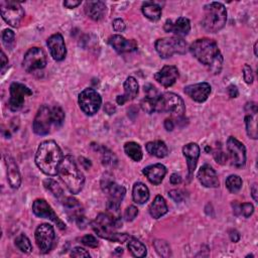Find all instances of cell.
<instances>
[{
    "instance_id": "obj_1",
    "label": "cell",
    "mask_w": 258,
    "mask_h": 258,
    "mask_svg": "<svg viewBox=\"0 0 258 258\" xmlns=\"http://www.w3.org/2000/svg\"><path fill=\"white\" fill-rule=\"evenodd\" d=\"M190 52L212 74L221 73L224 60L215 41L210 39L197 40L191 44Z\"/></svg>"
},
{
    "instance_id": "obj_2",
    "label": "cell",
    "mask_w": 258,
    "mask_h": 258,
    "mask_svg": "<svg viewBox=\"0 0 258 258\" xmlns=\"http://www.w3.org/2000/svg\"><path fill=\"white\" fill-rule=\"evenodd\" d=\"M64 158L63 151L54 140H45L40 144L36 153V164L46 175H56Z\"/></svg>"
},
{
    "instance_id": "obj_3",
    "label": "cell",
    "mask_w": 258,
    "mask_h": 258,
    "mask_svg": "<svg viewBox=\"0 0 258 258\" xmlns=\"http://www.w3.org/2000/svg\"><path fill=\"white\" fill-rule=\"evenodd\" d=\"M58 174L73 195H77L83 190L85 184L84 174L79 170L76 161L71 155L63 158Z\"/></svg>"
},
{
    "instance_id": "obj_4",
    "label": "cell",
    "mask_w": 258,
    "mask_h": 258,
    "mask_svg": "<svg viewBox=\"0 0 258 258\" xmlns=\"http://www.w3.org/2000/svg\"><path fill=\"white\" fill-rule=\"evenodd\" d=\"M91 226L92 229L99 237L112 242L124 243V242H127L132 237L126 233H117L115 218L108 214H99L95 219V221L91 223Z\"/></svg>"
},
{
    "instance_id": "obj_5",
    "label": "cell",
    "mask_w": 258,
    "mask_h": 258,
    "mask_svg": "<svg viewBox=\"0 0 258 258\" xmlns=\"http://www.w3.org/2000/svg\"><path fill=\"white\" fill-rule=\"evenodd\" d=\"M227 22V10L220 2H211L204 6L203 27L212 34L220 31Z\"/></svg>"
},
{
    "instance_id": "obj_6",
    "label": "cell",
    "mask_w": 258,
    "mask_h": 258,
    "mask_svg": "<svg viewBox=\"0 0 258 258\" xmlns=\"http://www.w3.org/2000/svg\"><path fill=\"white\" fill-rule=\"evenodd\" d=\"M155 112L171 113L176 117H183L186 112V105L181 96L168 92L158 96L155 102Z\"/></svg>"
},
{
    "instance_id": "obj_7",
    "label": "cell",
    "mask_w": 258,
    "mask_h": 258,
    "mask_svg": "<svg viewBox=\"0 0 258 258\" xmlns=\"http://www.w3.org/2000/svg\"><path fill=\"white\" fill-rule=\"evenodd\" d=\"M155 50L160 58L169 59L175 54L184 55L188 50V44L183 38L171 37L159 39L155 42Z\"/></svg>"
},
{
    "instance_id": "obj_8",
    "label": "cell",
    "mask_w": 258,
    "mask_h": 258,
    "mask_svg": "<svg viewBox=\"0 0 258 258\" xmlns=\"http://www.w3.org/2000/svg\"><path fill=\"white\" fill-rule=\"evenodd\" d=\"M0 10L2 19L12 27H19L24 18V10L19 1L2 0L0 1Z\"/></svg>"
},
{
    "instance_id": "obj_9",
    "label": "cell",
    "mask_w": 258,
    "mask_h": 258,
    "mask_svg": "<svg viewBox=\"0 0 258 258\" xmlns=\"http://www.w3.org/2000/svg\"><path fill=\"white\" fill-rule=\"evenodd\" d=\"M79 106L86 115L92 116L99 111L102 105L100 94L92 88H87L79 94Z\"/></svg>"
},
{
    "instance_id": "obj_10",
    "label": "cell",
    "mask_w": 258,
    "mask_h": 258,
    "mask_svg": "<svg viewBox=\"0 0 258 258\" xmlns=\"http://www.w3.org/2000/svg\"><path fill=\"white\" fill-rule=\"evenodd\" d=\"M46 55L41 47H31L24 55L22 67L27 73L41 71L46 66Z\"/></svg>"
},
{
    "instance_id": "obj_11",
    "label": "cell",
    "mask_w": 258,
    "mask_h": 258,
    "mask_svg": "<svg viewBox=\"0 0 258 258\" xmlns=\"http://www.w3.org/2000/svg\"><path fill=\"white\" fill-rule=\"evenodd\" d=\"M52 125L54 124L53 114H52V107L47 105H43L39 110L32 124L34 131L38 135H46L51 132Z\"/></svg>"
},
{
    "instance_id": "obj_12",
    "label": "cell",
    "mask_w": 258,
    "mask_h": 258,
    "mask_svg": "<svg viewBox=\"0 0 258 258\" xmlns=\"http://www.w3.org/2000/svg\"><path fill=\"white\" fill-rule=\"evenodd\" d=\"M35 236L37 245L42 253L45 254L52 250L56 238L55 229L52 225L46 223L41 224L36 230Z\"/></svg>"
},
{
    "instance_id": "obj_13",
    "label": "cell",
    "mask_w": 258,
    "mask_h": 258,
    "mask_svg": "<svg viewBox=\"0 0 258 258\" xmlns=\"http://www.w3.org/2000/svg\"><path fill=\"white\" fill-rule=\"evenodd\" d=\"M9 92L10 98L8 101V106L9 109L13 112L20 111L24 105L25 97L32 95V91L27 86L16 82L10 85Z\"/></svg>"
},
{
    "instance_id": "obj_14",
    "label": "cell",
    "mask_w": 258,
    "mask_h": 258,
    "mask_svg": "<svg viewBox=\"0 0 258 258\" xmlns=\"http://www.w3.org/2000/svg\"><path fill=\"white\" fill-rule=\"evenodd\" d=\"M32 212L40 218H44L54 222L61 230L66 229V225L57 216L53 208L43 199H38L32 204Z\"/></svg>"
},
{
    "instance_id": "obj_15",
    "label": "cell",
    "mask_w": 258,
    "mask_h": 258,
    "mask_svg": "<svg viewBox=\"0 0 258 258\" xmlns=\"http://www.w3.org/2000/svg\"><path fill=\"white\" fill-rule=\"evenodd\" d=\"M227 150L231 158V164L235 168H243L246 163V149L244 144L233 136L227 140Z\"/></svg>"
},
{
    "instance_id": "obj_16",
    "label": "cell",
    "mask_w": 258,
    "mask_h": 258,
    "mask_svg": "<svg viewBox=\"0 0 258 258\" xmlns=\"http://www.w3.org/2000/svg\"><path fill=\"white\" fill-rule=\"evenodd\" d=\"M46 44L50 48V53L53 59L57 62L63 61L66 58L67 55V48L66 44H64V38L61 34L57 32V34L51 36L46 41Z\"/></svg>"
},
{
    "instance_id": "obj_17",
    "label": "cell",
    "mask_w": 258,
    "mask_h": 258,
    "mask_svg": "<svg viewBox=\"0 0 258 258\" xmlns=\"http://www.w3.org/2000/svg\"><path fill=\"white\" fill-rule=\"evenodd\" d=\"M211 91H212L211 85L206 82L189 85L185 87V90H184V92L190 97L192 100L196 101L198 103L205 102L208 99L210 94H211Z\"/></svg>"
},
{
    "instance_id": "obj_18",
    "label": "cell",
    "mask_w": 258,
    "mask_h": 258,
    "mask_svg": "<svg viewBox=\"0 0 258 258\" xmlns=\"http://www.w3.org/2000/svg\"><path fill=\"white\" fill-rule=\"evenodd\" d=\"M108 43L114 48L118 54L132 53L135 52L138 47L137 43L134 40H126L122 36L114 35L108 39Z\"/></svg>"
},
{
    "instance_id": "obj_19",
    "label": "cell",
    "mask_w": 258,
    "mask_h": 258,
    "mask_svg": "<svg viewBox=\"0 0 258 258\" xmlns=\"http://www.w3.org/2000/svg\"><path fill=\"white\" fill-rule=\"evenodd\" d=\"M200 148L197 143H188L183 148V153L184 156L187 159V165H188V170H189V177L191 179L192 175L194 174L198 164V159L200 157Z\"/></svg>"
},
{
    "instance_id": "obj_20",
    "label": "cell",
    "mask_w": 258,
    "mask_h": 258,
    "mask_svg": "<svg viewBox=\"0 0 258 258\" xmlns=\"http://www.w3.org/2000/svg\"><path fill=\"white\" fill-rule=\"evenodd\" d=\"M177 78H179V70L174 66H165L154 75L156 82L166 88L172 86Z\"/></svg>"
},
{
    "instance_id": "obj_21",
    "label": "cell",
    "mask_w": 258,
    "mask_h": 258,
    "mask_svg": "<svg viewBox=\"0 0 258 258\" xmlns=\"http://www.w3.org/2000/svg\"><path fill=\"white\" fill-rule=\"evenodd\" d=\"M165 31L167 32H172L175 35V37H185L187 36L190 30H191V22L186 18H179L176 21L168 20L164 26Z\"/></svg>"
},
{
    "instance_id": "obj_22",
    "label": "cell",
    "mask_w": 258,
    "mask_h": 258,
    "mask_svg": "<svg viewBox=\"0 0 258 258\" xmlns=\"http://www.w3.org/2000/svg\"><path fill=\"white\" fill-rule=\"evenodd\" d=\"M139 91V85L133 77H128L124 82V94L117 96L116 102L118 105H124L128 101L134 100Z\"/></svg>"
},
{
    "instance_id": "obj_23",
    "label": "cell",
    "mask_w": 258,
    "mask_h": 258,
    "mask_svg": "<svg viewBox=\"0 0 258 258\" xmlns=\"http://www.w3.org/2000/svg\"><path fill=\"white\" fill-rule=\"evenodd\" d=\"M198 180L206 188H218L220 185L216 171L209 165H204L198 172Z\"/></svg>"
},
{
    "instance_id": "obj_24",
    "label": "cell",
    "mask_w": 258,
    "mask_h": 258,
    "mask_svg": "<svg viewBox=\"0 0 258 258\" xmlns=\"http://www.w3.org/2000/svg\"><path fill=\"white\" fill-rule=\"evenodd\" d=\"M5 165L7 168V179L10 187L12 189H19L22 184V175L18 167V164L13 157L6 154L5 157Z\"/></svg>"
},
{
    "instance_id": "obj_25",
    "label": "cell",
    "mask_w": 258,
    "mask_h": 258,
    "mask_svg": "<svg viewBox=\"0 0 258 258\" xmlns=\"http://www.w3.org/2000/svg\"><path fill=\"white\" fill-rule=\"evenodd\" d=\"M143 174L153 185H159L164 181L167 174V168L161 164H155L143 169Z\"/></svg>"
},
{
    "instance_id": "obj_26",
    "label": "cell",
    "mask_w": 258,
    "mask_h": 258,
    "mask_svg": "<svg viewBox=\"0 0 258 258\" xmlns=\"http://www.w3.org/2000/svg\"><path fill=\"white\" fill-rule=\"evenodd\" d=\"M85 12L91 20L99 22L105 16L106 4L103 1H87L85 4Z\"/></svg>"
},
{
    "instance_id": "obj_27",
    "label": "cell",
    "mask_w": 258,
    "mask_h": 258,
    "mask_svg": "<svg viewBox=\"0 0 258 258\" xmlns=\"http://www.w3.org/2000/svg\"><path fill=\"white\" fill-rule=\"evenodd\" d=\"M104 193H106L109 196V200L107 203L120 206L123 198L125 197L126 190L124 187L117 185L115 182H112L110 186L104 191Z\"/></svg>"
},
{
    "instance_id": "obj_28",
    "label": "cell",
    "mask_w": 258,
    "mask_h": 258,
    "mask_svg": "<svg viewBox=\"0 0 258 258\" xmlns=\"http://www.w3.org/2000/svg\"><path fill=\"white\" fill-rule=\"evenodd\" d=\"M169 211L166 200L160 195L156 196L150 206V214L153 219H159L165 216Z\"/></svg>"
},
{
    "instance_id": "obj_29",
    "label": "cell",
    "mask_w": 258,
    "mask_h": 258,
    "mask_svg": "<svg viewBox=\"0 0 258 258\" xmlns=\"http://www.w3.org/2000/svg\"><path fill=\"white\" fill-rule=\"evenodd\" d=\"M145 148H147V150L150 155H153L158 158H164L169 154L168 145L166 144V142L161 140L150 141L147 143Z\"/></svg>"
},
{
    "instance_id": "obj_30",
    "label": "cell",
    "mask_w": 258,
    "mask_h": 258,
    "mask_svg": "<svg viewBox=\"0 0 258 258\" xmlns=\"http://www.w3.org/2000/svg\"><path fill=\"white\" fill-rule=\"evenodd\" d=\"M133 201L138 205H143L150 199V190L143 183H135L132 190Z\"/></svg>"
},
{
    "instance_id": "obj_31",
    "label": "cell",
    "mask_w": 258,
    "mask_h": 258,
    "mask_svg": "<svg viewBox=\"0 0 258 258\" xmlns=\"http://www.w3.org/2000/svg\"><path fill=\"white\" fill-rule=\"evenodd\" d=\"M141 10L145 18L149 19L151 22L159 21L161 16V7L158 4L151 1L144 2L142 4Z\"/></svg>"
},
{
    "instance_id": "obj_32",
    "label": "cell",
    "mask_w": 258,
    "mask_h": 258,
    "mask_svg": "<svg viewBox=\"0 0 258 258\" xmlns=\"http://www.w3.org/2000/svg\"><path fill=\"white\" fill-rule=\"evenodd\" d=\"M128 250L130 251V253L137 258H142L145 257L148 254V250L145 245L140 242L139 240L135 239L134 237H131L128 240V244H127Z\"/></svg>"
},
{
    "instance_id": "obj_33",
    "label": "cell",
    "mask_w": 258,
    "mask_h": 258,
    "mask_svg": "<svg viewBox=\"0 0 258 258\" xmlns=\"http://www.w3.org/2000/svg\"><path fill=\"white\" fill-rule=\"evenodd\" d=\"M124 151L127 156L130 157L134 161H140L142 159V150L140 145L134 141H129L124 144Z\"/></svg>"
},
{
    "instance_id": "obj_34",
    "label": "cell",
    "mask_w": 258,
    "mask_h": 258,
    "mask_svg": "<svg viewBox=\"0 0 258 258\" xmlns=\"http://www.w3.org/2000/svg\"><path fill=\"white\" fill-rule=\"evenodd\" d=\"M226 188L228 189V191L232 194H237L241 188H242V185H243V182H242L241 177L239 175H236V174H231L229 175L227 179H226Z\"/></svg>"
},
{
    "instance_id": "obj_35",
    "label": "cell",
    "mask_w": 258,
    "mask_h": 258,
    "mask_svg": "<svg viewBox=\"0 0 258 258\" xmlns=\"http://www.w3.org/2000/svg\"><path fill=\"white\" fill-rule=\"evenodd\" d=\"M15 245L23 253H30L32 251V245L30 243V240L24 234H21L20 236L16 237Z\"/></svg>"
},
{
    "instance_id": "obj_36",
    "label": "cell",
    "mask_w": 258,
    "mask_h": 258,
    "mask_svg": "<svg viewBox=\"0 0 258 258\" xmlns=\"http://www.w3.org/2000/svg\"><path fill=\"white\" fill-rule=\"evenodd\" d=\"M2 43L3 45L9 51H12L15 47L16 40H15V34L11 29H4L2 32Z\"/></svg>"
},
{
    "instance_id": "obj_37",
    "label": "cell",
    "mask_w": 258,
    "mask_h": 258,
    "mask_svg": "<svg viewBox=\"0 0 258 258\" xmlns=\"http://www.w3.org/2000/svg\"><path fill=\"white\" fill-rule=\"evenodd\" d=\"M43 186L44 188L53 194V196H55L56 198H61L63 196V189L61 188V186L54 180L52 179H47L43 182Z\"/></svg>"
},
{
    "instance_id": "obj_38",
    "label": "cell",
    "mask_w": 258,
    "mask_h": 258,
    "mask_svg": "<svg viewBox=\"0 0 258 258\" xmlns=\"http://www.w3.org/2000/svg\"><path fill=\"white\" fill-rule=\"evenodd\" d=\"M100 152H101V160H102V164L106 167H112L114 166V164L117 163V158L115 156V154L111 152L109 150L105 149V148H101L100 149Z\"/></svg>"
},
{
    "instance_id": "obj_39",
    "label": "cell",
    "mask_w": 258,
    "mask_h": 258,
    "mask_svg": "<svg viewBox=\"0 0 258 258\" xmlns=\"http://www.w3.org/2000/svg\"><path fill=\"white\" fill-rule=\"evenodd\" d=\"M154 247L156 252L161 257H170L172 256V251L170 245L164 240H155L154 241Z\"/></svg>"
},
{
    "instance_id": "obj_40",
    "label": "cell",
    "mask_w": 258,
    "mask_h": 258,
    "mask_svg": "<svg viewBox=\"0 0 258 258\" xmlns=\"http://www.w3.org/2000/svg\"><path fill=\"white\" fill-rule=\"evenodd\" d=\"M158 97H149L145 96V98L141 101L140 105L143 111H145L149 114H151V113L155 112V102Z\"/></svg>"
},
{
    "instance_id": "obj_41",
    "label": "cell",
    "mask_w": 258,
    "mask_h": 258,
    "mask_svg": "<svg viewBox=\"0 0 258 258\" xmlns=\"http://www.w3.org/2000/svg\"><path fill=\"white\" fill-rule=\"evenodd\" d=\"M52 114H53L55 127H57V128L61 127L64 121V112L62 109V107H60L58 105L53 106L52 107Z\"/></svg>"
},
{
    "instance_id": "obj_42",
    "label": "cell",
    "mask_w": 258,
    "mask_h": 258,
    "mask_svg": "<svg viewBox=\"0 0 258 258\" xmlns=\"http://www.w3.org/2000/svg\"><path fill=\"white\" fill-rule=\"evenodd\" d=\"M245 125L246 131L250 138L257 139V130H256V121L252 115L245 116Z\"/></svg>"
},
{
    "instance_id": "obj_43",
    "label": "cell",
    "mask_w": 258,
    "mask_h": 258,
    "mask_svg": "<svg viewBox=\"0 0 258 258\" xmlns=\"http://www.w3.org/2000/svg\"><path fill=\"white\" fill-rule=\"evenodd\" d=\"M138 215V210L135 206H129L124 212V220L127 222L133 221Z\"/></svg>"
},
{
    "instance_id": "obj_44",
    "label": "cell",
    "mask_w": 258,
    "mask_h": 258,
    "mask_svg": "<svg viewBox=\"0 0 258 258\" xmlns=\"http://www.w3.org/2000/svg\"><path fill=\"white\" fill-rule=\"evenodd\" d=\"M254 212V207L251 203H244L240 205V214L245 217V218H249Z\"/></svg>"
},
{
    "instance_id": "obj_45",
    "label": "cell",
    "mask_w": 258,
    "mask_h": 258,
    "mask_svg": "<svg viewBox=\"0 0 258 258\" xmlns=\"http://www.w3.org/2000/svg\"><path fill=\"white\" fill-rule=\"evenodd\" d=\"M81 242L88 247L91 248H96L98 247L99 243H98V240H97L93 235H86L83 238H81Z\"/></svg>"
},
{
    "instance_id": "obj_46",
    "label": "cell",
    "mask_w": 258,
    "mask_h": 258,
    "mask_svg": "<svg viewBox=\"0 0 258 258\" xmlns=\"http://www.w3.org/2000/svg\"><path fill=\"white\" fill-rule=\"evenodd\" d=\"M243 78H244V81L247 84L253 83V80H254L253 72H252L251 67L247 64H245L244 67H243Z\"/></svg>"
},
{
    "instance_id": "obj_47",
    "label": "cell",
    "mask_w": 258,
    "mask_h": 258,
    "mask_svg": "<svg viewBox=\"0 0 258 258\" xmlns=\"http://www.w3.org/2000/svg\"><path fill=\"white\" fill-rule=\"evenodd\" d=\"M214 158L220 165H224L226 163V160H227V155H226L225 152L222 150L221 147L217 148V150L214 151Z\"/></svg>"
},
{
    "instance_id": "obj_48",
    "label": "cell",
    "mask_w": 258,
    "mask_h": 258,
    "mask_svg": "<svg viewBox=\"0 0 258 258\" xmlns=\"http://www.w3.org/2000/svg\"><path fill=\"white\" fill-rule=\"evenodd\" d=\"M63 205L68 208V209H76L80 207V204L78 202V200H76L73 197H67L63 200Z\"/></svg>"
},
{
    "instance_id": "obj_49",
    "label": "cell",
    "mask_w": 258,
    "mask_h": 258,
    "mask_svg": "<svg viewBox=\"0 0 258 258\" xmlns=\"http://www.w3.org/2000/svg\"><path fill=\"white\" fill-rule=\"evenodd\" d=\"M169 196L176 203H181L184 200V194L180 190H172L169 193Z\"/></svg>"
},
{
    "instance_id": "obj_50",
    "label": "cell",
    "mask_w": 258,
    "mask_h": 258,
    "mask_svg": "<svg viewBox=\"0 0 258 258\" xmlns=\"http://www.w3.org/2000/svg\"><path fill=\"white\" fill-rule=\"evenodd\" d=\"M72 257H90V253L82 248V247H75L71 252Z\"/></svg>"
},
{
    "instance_id": "obj_51",
    "label": "cell",
    "mask_w": 258,
    "mask_h": 258,
    "mask_svg": "<svg viewBox=\"0 0 258 258\" xmlns=\"http://www.w3.org/2000/svg\"><path fill=\"white\" fill-rule=\"evenodd\" d=\"M112 25H113V29H114L116 32H122V31H124L125 27H126L125 22L120 19H117L113 22Z\"/></svg>"
},
{
    "instance_id": "obj_52",
    "label": "cell",
    "mask_w": 258,
    "mask_h": 258,
    "mask_svg": "<svg viewBox=\"0 0 258 258\" xmlns=\"http://www.w3.org/2000/svg\"><path fill=\"white\" fill-rule=\"evenodd\" d=\"M245 111L250 113V115H255L257 113V105L254 102L247 103L245 106Z\"/></svg>"
},
{
    "instance_id": "obj_53",
    "label": "cell",
    "mask_w": 258,
    "mask_h": 258,
    "mask_svg": "<svg viewBox=\"0 0 258 258\" xmlns=\"http://www.w3.org/2000/svg\"><path fill=\"white\" fill-rule=\"evenodd\" d=\"M227 92H228V95L231 97V98H237V97L239 96L238 88L235 85H230L227 89Z\"/></svg>"
},
{
    "instance_id": "obj_54",
    "label": "cell",
    "mask_w": 258,
    "mask_h": 258,
    "mask_svg": "<svg viewBox=\"0 0 258 258\" xmlns=\"http://www.w3.org/2000/svg\"><path fill=\"white\" fill-rule=\"evenodd\" d=\"M7 68H8V59L6 58L4 52H1V73L4 74Z\"/></svg>"
},
{
    "instance_id": "obj_55",
    "label": "cell",
    "mask_w": 258,
    "mask_h": 258,
    "mask_svg": "<svg viewBox=\"0 0 258 258\" xmlns=\"http://www.w3.org/2000/svg\"><path fill=\"white\" fill-rule=\"evenodd\" d=\"M170 182L172 185H180L182 183V177L180 174L177 173H172L171 175V179H170Z\"/></svg>"
},
{
    "instance_id": "obj_56",
    "label": "cell",
    "mask_w": 258,
    "mask_h": 258,
    "mask_svg": "<svg viewBox=\"0 0 258 258\" xmlns=\"http://www.w3.org/2000/svg\"><path fill=\"white\" fill-rule=\"evenodd\" d=\"M80 4H81V1H75V0H73V1H72V0H68V1L64 2V6L67 7V8H70V9L76 8Z\"/></svg>"
},
{
    "instance_id": "obj_57",
    "label": "cell",
    "mask_w": 258,
    "mask_h": 258,
    "mask_svg": "<svg viewBox=\"0 0 258 258\" xmlns=\"http://www.w3.org/2000/svg\"><path fill=\"white\" fill-rule=\"evenodd\" d=\"M104 111L109 115L114 114L115 111H116V107L113 106L111 103H106L105 106H104Z\"/></svg>"
},
{
    "instance_id": "obj_58",
    "label": "cell",
    "mask_w": 258,
    "mask_h": 258,
    "mask_svg": "<svg viewBox=\"0 0 258 258\" xmlns=\"http://www.w3.org/2000/svg\"><path fill=\"white\" fill-rule=\"evenodd\" d=\"M229 236H230L231 241L234 242V243H236V242H238L240 240V234L237 230H230Z\"/></svg>"
},
{
    "instance_id": "obj_59",
    "label": "cell",
    "mask_w": 258,
    "mask_h": 258,
    "mask_svg": "<svg viewBox=\"0 0 258 258\" xmlns=\"http://www.w3.org/2000/svg\"><path fill=\"white\" fill-rule=\"evenodd\" d=\"M79 159H80L81 165H82V166L84 167V169L88 170V169L91 168L92 164H91V161H90L89 159H87V158H85V157H79Z\"/></svg>"
},
{
    "instance_id": "obj_60",
    "label": "cell",
    "mask_w": 258,
    "mask_h": 258,
    "mask_svg": "<svg viewBox=\"0 0 258 258\" xmlns=\"http://www.w3.org/2000/svg\"><path fill=\"white\" fill-rule=\"evenodd\" d=\"M165 128L167 129L168 131H172L173 128H174V123L172 119H167L165 121Z\"/></svg>"
},
{
    "instance_id": "obj_61",
    "label": "cell",
    "mask_w": 258,
    "mask_h": 258,
    "mask_svg": "<svg viewBox=\"0 0 258 258\" xmlns=\"http://www.w3.org/2000/svg\"><path fill=\"white\" fill-rule=\"evenodd\" d=\"M251 196H252L253 200L255 202H257V200H258V198H257V185L255 183L251 187Z\"/></svg>"
},
{
    "instance_id": "obj_62",
    "label": "cell",
    "mask_w": 258,
    "mask_h": 258,
    "mask_svg": "<svg viewBox=\"0 0 258 258\" xmlns=\"http://www.w3.org/2000/svg\"><path fill=\"white\" fill-rule=\"evenodd\" d=\"M254 55L257 57L258 54H257V43H254Z\"/></svg>"
}]
</instances>
